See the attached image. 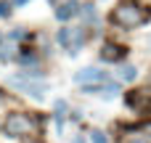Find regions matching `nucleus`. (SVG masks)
Returning <instances> with one entry per match:
<instances>
[{
    "instance_id": "obj_1",
    "label": "nucleus",
    "mask_w": 151,
    "mask_h": 143,
    "mask_svg": "<svg viewBox=\"0 0 151 143\" xmlns=\"http://www.w3.org/2000/svg\"><path fill=\"white\" fill-rule=\"evenodd\" d=\"M111 21H114L117 27L133 29V27H138V24H143V21H146V13H143L138 5H133V3H122V5H117V8H114Z\"/></svg>"
},
{
    "instance_id": "obj_2",
    "label": "nucleus",
    "mask_w": 151,
    "mask_h": 143,
    "mask_svg": "<svg viewBox=\"0 0 151 143\" xmlns=\"http://www.w3.org/2000/svg\"><path fill=\"white\" fill-rule=\"evenodd\" d=\"M35 119L32 117H27V114H21V111H16V114H8V119H5V125H3V130H5V135H11V138H24V135H32L35 133Z\"/></svg>"
},
{
    "instance_id": "obj_3",
    "label": "nucleus",
    "mask_w": 151,
    "mask_h": 143,
    "mask_svg": "<svg viewBox=\"0 0 151 143\" xmlns=\"http://www.w3.org/2000/svg\"><path fill=\"white\" fill-rule=\"evenodd\" d=\"M8 85L19 88L21 93H27V96H32V98H37V101H42V96H45V85H42V82H32V80L24 77V74L8 77Z\"/></svg>"
},
{
    "instance_id": "obj_4",
    "label": "nucleus",
    "mask_w": 151,
    "mask_h": 143,
    "mask_svg": "<svg viewBox=\"0 0 151 143\" xmlns=\"http://www.w3.org/2000/svg\"><path fill=\"white\" fill-rule=\"evenodd\" d=\"M125 101H127L130 109H135V111H141V114H151V90H149V88L127 93Z\"/></svg>"
},
{
    "instance_id": "obj_5",
    "label": "nucleus",
    "mask_w": 151,
    "mask_h": 143,
    "mask_svg": "<svg viewBox=\"0 0 151 143\" xmlns=\"http://www.w3.org/2000/svg\"><path fill=\"white\" fill-rule=\"evenodd\" d=\"M82 40H85V37H82L80 29H61V32H58V42H61L69 53H77L80 45H82Z\"/></svg>"
},
{
    "instance_id": "obj_6",
    "label": "nucleus",
    "mask_w": 151,
    "mask_h": 143,
    "mask_svg": "<svg viewBox=\"0 0 151 143\" xmlns=\"http://www.w3.org/2000/svg\"><path fill=\"white\" fill-rule=\"evenodd\" d=\"M74 82H80L82 88L85 85H96V82H106V72H101V69H82V72L74 74Z\"/></svg>"
},
{
    "instance_id": "obj_7",
    "label": "nucleus",
    "mask_w": 151,
    "mask_h": 143,
    "mask_svg": "<svg viewBox=\"0 0 151 143\" xmlns=\"http://www.w3.org/2000/svg\"><path fill=\"white\" fill-rule=\"evenodd\" d=\"M77 13H80V3H77V0H66V3H61V5H58V11H56V19L66 21V19L77 16Z\"/></svg>"
},
{
    "instance_id": "obj_8",
    "label": "nucleus",
    "mask_w": 151,
    "mask_h": 143,
    "mask_svg": "<svg viewBox=\"0 0 151 143\" xmlns=\"http://www.w3.org/2000/svg\"><path fill=\"white\" fill-rule=\"evenodd\" d=\"M125 48H119V45H104V50H101V58L104 61H119V58H125Z\"/></svg>"
},
{
    "instance_id": "obj_9",
    "label": "nucleus",
    "mask_w": 151,
    "mask_h": 143,
    "mask_svg": "<svg viewBox=\"0 0 151 143\" xmlns=\"http://www.w3.org/2000/svg\"><path fill=\"white\" fill-rule=\"evenodd\" d=\"M135 74H138L135 66H119V80H122V82H133Z\"/></svg>"
},
{
    "instance_id": "obj_10",
    "label": "nucleus",
    "mask_w": 151,
    "mask_h": 143,
    "mask_svg": "<svg viewBox=\"0 0 151 143\" xmlns=\"http://www.w3.org/2000/svg\"><path fill=\"white\" fill-rule=\"evenodd\" d=\"M90 143H109V138H106L104 130H93L90 133Z\"/></svg>"
},
{
    "instance_id": "obj_11",
    "label": "nucleus",
    "mask_w": 151,
    "mask_h": 143,
    "mask_svg": "<svg viewBox=\"0 0 151 143\" xmlns=\"http://www.w3.org/2000/svg\"><path fill=\"white\" fill-rule=\"evenodd\" d=\"M80 13H82L88 21H96V8H93V5H80Z\"/></svg>"
},
{
    "instance_id": "obj_12",
    "label": "nucleus",
    "mask_w": 151,
    "mask_h": 143,
    "mask_svg": "<svg viewBox=\"0 0 151 143\" xmlns=\"http://www.w3.org/2000/svg\"><path fill=\"white\" fill-rule=\"evenodd\" d=\"M138 133H141L143 138H149V141H151V122H146V125H141V127H138Z\"/></svg>"
},
{
    "instance_id": "obj_13",
    "label": "nucleus",
    "mask_w": 151,
    "mask_h": 143,
    "mask_svg": "<svg viewBox=\"0 0 151 143\" xmlns=\"http://www.w3.org/2000/svg\"><path fill=\"white\" fill-rule=\"evenodd\" d=\"M0 16L5 19V16H11V5L5 3V0H0Z\"/></svg>"
},
{
    "instance_id": "obj_14",
    "label": "nucleus",
    "mask_w": 151,
    "mask_h": 143,
    "mask_svg": "<svg viewBox=\"0 0 151 143\" xmlns=\"http://www.w3.org/2000/svg\"><path fill=\"white\" fill-rule=\"evenodd\" d=\"M72 143H85V138H74V141H72Z\"/></svg>"
},
{
    "instance_id": "obj_15",
    "label": "nucleus",
    "mask_w": 151,
    "mask_h": 143,
    "mask_svg": "<svg viewBox=\"0 0 151 143\" xmlns=\"http://www.w3.org/2000/svg\"><path fill=\"white\" fill-rule=\"evenodd\" d=\"M16 3H19V5H21V3H27V0H16Z\"/></svg>"
},
{
    "instance_id": "obj_16",
    "label": "nucleus",
    "mask_w": 151,
    "mask_h": 143,
    "mask_svg": "<svg viewBox=\"0 0 151 143\" xmlns=\"http://www.w3.org/2000/svg\"><path fill=\"white\" fill-rule=\"evenodd\" d=\"M50 3H56V0H50Z\"/></svg>"
},
{
    "instance_id": "obj_17",
    "label": "nucleus",
    "mask_w": 151,
    "mask_h": 143,
    "mask_svg": "<svg viewBox=\"0 0 151 143\" xmlns=\"http://www.w3.org/2000/svg\"><path fill=\"white\" fill-rule=\"evenodd\" d=\"M32 143H35V141H32Z\"/></svg>"
}]
</instances>
